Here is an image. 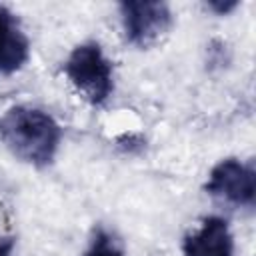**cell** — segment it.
Here are the masks:
<instances>
[{"label":"cell","instance_id":"1","mask_svg":"<svg viewBox=\"0 0 256 256\" xmlns=\"http://www.w3.org/2000/svg\"><path fill=\"white\" fill-rule=\"evenodd\" d=\"M0 138L24 162L46 166L58 150L60 128L38 108L14 106L0 118Z\"/></svg>","mask_w":256,"mask_h":256},{"label":"cell","instance_id":"2","mask_svg":"<svg viewBox=\"0 0 256 256\" xmlns=\"http://www.w3.org/2000/svg\"><path fill=\"white\" fill-rule=\"evenodd\" d=\"M64 72L78 92L94 106L104 104L114 90L112 64L96 42L76 46L64 64Z\"/></svg>","mask_w":256,"mask_h":256},{"label":"cell","instance_id":"3","mask_svg":"<svg viewBox=\"0 0 256 256\" xmlns=\"http://www.w3.org/2000/svg\"><path fill=\"white\" fill-rule=\"evenodd\" d=\"M120 14L128 42L140 48L160 40L172 24L170 8L164 2H124Z\"/></svg>","mask_w":256,"mask_h":256},{"label":"cell","instance_id":"4","mask_svg":"<svg viewBox=\"0 0 256 256\" xmlns=\"http://www.w3.org/2000/svg\"><path fill=\"white\" fill-rule=\"evenodd\" d=\"M206 192L232 204L250 206L256 194L254 168L238 162L236 158L222 160L212 168L206 182Z\"/></svg>","mask_w":256,"mask_h":256},{"label":"cell","instance_id":"5","mask_svg":"<svg viewBox=\"0 0 256 256\" xmlns=\"http://www.w3.org/2000/svg\"><path fill=\"white\" fill-rule=\"evenodd\" d=\"M234 242L228 222L218 216H210L202 222L200 230L186 236L182 244L184 256H232Z\"/></svg>","mask_w":256,"mask_h":256},{"label":"cell","instance_id":"6","mask_svg":"<svg viewBox=\"0 0 256 256\" xmlns=\"http://www.w3.org/2000/svg\"><path fill=\"white\" fill-rule=\"evenodd\" d=\"M28 60V38L16 16L0 4V74H12Z\"/></svg>","mask_w":256,"mask_h":256},{"label":"cell","instance_id":"7","mask_svg":"<svg viewBox=\"0 0 256 256\" xmlns=\"http://www.w3.org/2000/svg\"><path fill=\"white\" fill-rule=\"evenodd\" d=\"M86 256H122V250L116 246V242L108 234L98 232Z\"/></svg>","mask_w":256,"mask_h":256},{"label":"cell","instance_id":"8","mask_svg":"<svg viewBox=\"0 0 256 256\" xmlns=\"http://www.w3.org/2000/svg\"><path fill=\"white\" fill-rule=\"evenodd\" d=\"M12 248H14V240L6 238L4 242H0V256H12Z\"/></svg>","mask_w":256,"mask_h":256},{"label":"cell","instance_id":"9","mask_svg":"<svg viewBox=\"0 0 256 256\" xmlns=\"http://www.w3.org/2000/svg\"><path fill=\"white\" fill-rule=\"evenodd\" d=\"M236 6V2H210V8L218 10V12H228Z\"/></svg>","mask_w":256,"mask_h":256}]
</instances>
